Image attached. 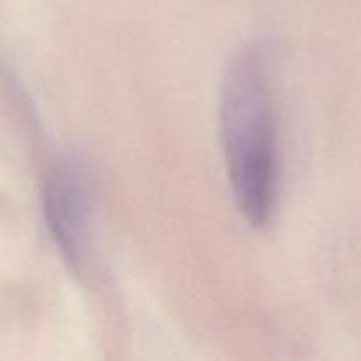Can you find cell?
<instances>
[{
  "label": "cell",
  "mask_w": 361,
  "mask_h": 361,
  "mask_svg": "<svg viewBox=\"0 0 361 361\" xmlns=\"http://www.w3.org/2000/svg\"><path fill=\"white\" fill-rule=\"evenodd\" d=\"M46 224L74 271L85 267L90 249V183L83 168L73 161L53 166L42 185Z\"/></svg>",
  "instance_id": "cell-2"
},
{
  "label": "cell",
  "mask_w": 361,
  "mask_h": 361,
  "mask_svg": "<svg viewBox=\"0 0 361 361\" xmlns=\"http://www.w3.org/2000/svg\"><path fill=\"white\" fill-rule=\"evenodd\" d=\"M221 137L236 207L250 226L268 224L277 203L279 154L274 97L263 53H238L221 90Z\"/></svg>",
  "instance_id": "cell-1"
}]
</instances>
